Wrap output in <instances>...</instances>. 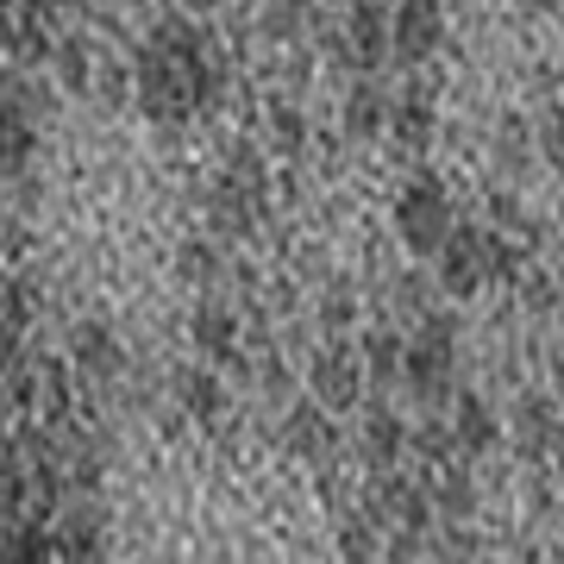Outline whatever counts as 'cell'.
<instances>
[{"label":"cell","mask_w":564,"mask_h":564,"mask_svg":"<svg viewBox=\"0 0 564 564\" xmlns=\"http://www.w3.org/2000/svg\"><path fill=\"white\" fill-rule=\"evenodd\" d=\"M220 51L202 25H188L182 13L151 32V44L132 63V88H139V107L158 126H182L195 120L207 101H220Z\"/></svg>","instance_id":"1"},{"label":"cell","mask_w":564,"mask_h":564,"mask_svg":"<svg viewBox=\"0 0 564 564\" xmlns=\"http://www.w3.org/2000/svg\"><path fill=\"white\" fill-rule=\"evenodd\" d=\"M395 232H402L408 251H421V258H440L445 239L458 232V214H452V195H445L440 176H414L402 188V202H395Z\"/></svg>","instance_id":"2"},{"label":"cell","mask_w":564,"mask_h":564,"mask_svg":"<svg viewBox=\"0 0 564 564\" xmlns=\"http://www.w3.org/2000/svg\"><path fill=\"white\" fill-rule=\"evenodd\" d=\"M452 370H458V339H452V321H445V314H426V321L414 326V339H408L402 377H408V389L433 408V402H445V395H452Z\"/></svg>","instance_id":"3"},{"label":"cell","mask_w":564,"mask_h":564,"mask_svg":"<svg viewBox=\"0 0 564 564\" xmlns=\"http://www.w3.org/2000/svg\"><path fill=\"white\" fill-rule=\"evenodd\" d=\"M307 383H314V402H321L326 414H345V408H358V395H364V358L345 339H333L326 351H314Z\"/></svg>","instance_id":"4"},{"label":"cell","mask_w":564,"mask_h":564,"mask_svg":"<svg viewBox=\"0 0 564 564\" xmlns=\"http://www.w3.org/2000/svg\"><path fill=\"white\" fill-rule=\"evenodd\" d=\"M489 282V232L484 226H458L440 251V289L445 295H477Z\"/></svg>","instance_id":"5"},{"label":"cell","mask_w":564,"mask_h":564,"mask_svg":"<svg viewBox=\"0 0 564 564\" xmlns=\"http://www.w3.org/2000/svg\"><path fill=\"white\" fill-rule=\"evenodd\" d=\"M440 39H445V13L433 0H408V7L389 13V51H395V63H408V69L433 57Z\"/></svg>","instance_id":"6"},{"label":"cell","mask_w":564,"mask_h":564,"mask_svg":"<svg viewBox=\"0 0 564 564\" xmlns=\"http://www.w3.org/2000/svg\"><path fill=\"white\" fill-rule=\"evenodd\" d=\"M69 358H76V370L82 377H120V364H126V351H120V339H113V326H101V321H82L76 333H69Z\"/></svg>","instance_id":"7"},{"label":"cell","mask_w":564,"mask_h":564,"mask_svg":"<svg viewBox=\"0 0 564 564\" xmlns=\"http://www.w3.org/2000/svg\"><path fill=\"white\" fill-rule=\"evenodd\" d=\"M358 445H364V458L377 464V470H389V464L402 458L408 433H402V421H395V414H389V408L377 402L370 414H364V426H358Z\"/></svg>","instance_id":"8"},{"label":"cell","mask_w":564,"mask_h":564,"mask_svg":"<svg viewBox=\"0 0 564 564\" xmlns=\"http://www.w3.org/2000/svg\"><path fill=\"white\" fill-rule=\"evenodd\" d=\"M345 44H351V57H358V63H383L389 57V13H383V7H351V20H345Z\"/></svg>","instance_id":"9"},{"label":"cell","mask_w":564,"mask_h":564,"mask_svg":"<svg viewBox=\"0 0 564 564\" xmlns=\"http://www.w3.org/2000/svg\"><path fill=\"white\" fill-rule=\"evenodd\" d=\"M452 440H458V452H489V445H496V414H489L484 395H458Z\"/></svg>","instance_id":"10"},{"label":"cell","mask_w":564,"mask_h":564,"mask_svg":"<svg viewBox=\"0 0 564 564\" xmlns=\"http://www.w3.org/2000/svg\"><path fill=\"white\" fill-rule=\"evenodd\" d=\"M39 470H25V458L13 452V440H0V521H13L25 508V489H32Z\"/></svg>","instance_id":"11"},{"label":"cell","mask_w":564,"mask_h":564,"mask_svg":"<svg viewBox=\"0 0 564 564\" xmlns=\"http://www.w3.org/2000/svg\"><path fill=\"white\" fill-rule=\"evenodd\" d=\"M289 445L302 452V458H321L326 445H333V421H326V408L302 402L295 414H289Z\"/></svg>","instance_id":"12"},{"label":"cell","mask_w":564,"mask_h":564,"mask_svg":"<svg viewBox=\"0 0 564 564\" xmlns=\"http://www.w3.org/2000/svg\"><path fill=\"white\" fill-rule=\"evenodd\" d=\"M402 364H408V345L395 339V333H370V345H364V377L370 383H395L402 377Z\"/></svg>","instance_id":"13"},{"label":"cell","mask_w":564,"mask_h":564,"mask_svg":"<svg viewBox=\"0 0 564 564\" xmlns=\"http://www.w3.org/2000/svg\"><path fill=\"white\" fill-rule=\"evenodd\" d=\"M345 126H351L358 139L383 132V88H377V82H364V88H351V95H345Z\"/></svg>","instance_id":"14"},{"label":"cell","mask_w":564,"mask_h":564,"mask_svg":"<svg viewBox=\"0 0 564 564\" xmlns=\"http://www.w3.org/2000/svg\"><path fill=\"white\" fill-rule=\"evenodd\" d=\"M395 132H402L408 144H421L426 132H433V101H426V88H408L402 107H395Z\"/></svg>","instance_id":"15"},{"label":"cell","mask_w":564,"mask_h":564,"mask_svg":"<svg viewBox=\"0 0 564 564\" xmlns=\"http://www.w3.org/2000/svg\"><path fill=\"white\" fill-rule=\"evenodd\" d=\"M176 389H182V402H188V414H202V421H214V414H220V383H214L207 370H182Z\"/></svg>","instance_id":"16"},{"label":"cell","mask_w":564,"mask_h":564,"mask_svg":"<svg viewBox=\"0 0 564 564\" xmlns=\"http://www.w3.org/2000/svg\"><path fill=\"white\" fill-rule=\"evenodd\" d=\"M558 433H552V402L545 395H527L521 402V445L527 452H540V445H552Z\"/></svg>","instance_id":"17"},{"label":"cell","mask_w":564,"mask_h":564,"mask_svg":"<svg viewBox=\"0 0 564 564\" xmlns=\"http://www.w3.org/2000/svg\"><path fill=\"white\" fill-rule=\"evenodd\" d=\"M195 345H202L207 358H226L232 351V321H226L220 307H202L195 314Z\"/></svg>","instance_id":"18"},{"label":"cell","mask_w":564,"mask_h":564,"mask_svg":"<svg viewBox=\"0 0 564 564\" xmlns=\"http://www.w3.org/2000/svg\"><path fill=\"white\" fill-rule=\"evenodd\" d=\"M433 502H440L445 514H470V484H464L458 470H440V477H433Z\"/></svg>","instance_id":"19"},{"label":"cell","mask_w":564,"mask_h":564,"mask_svg":"<svg viewBox=\"0 0 564 564\" xmlns=\"http://www.w3.org/2000/svg\"><path fill=\"white\" fill-rule=\"evenodd\" d=\"M540 151L564 170V101L552 107V113H545V126H540Z\"/></svg>","instance_id":"20"},{"label":"cell","mask_w":564,"mask_h":564,"mask_svg":"<svg viewBox=\"0 0 564 564\" xmlns=\"http://www.w3.org/2000/svg\"><path fill=\"white\" fill-rule=\"evenodd\" d=\"M345 321H351V295H345V289H333V295H326V326L339 333Z\"/></svg>","instance_id":"21"},{"label":"cell","mask_w":564,"mask_h":564,"mask_svg":"<svg viewBox=\"0 0 564 564\" xmlns=\"http://www.w3.org/2000/svg\"><path fill=\"white\" fill-rule=\"evenodd\" d=\"M552 395H558V408H564V351H558V370H552Z\"/></svg>","instance_id":"22"}]
</instances>
